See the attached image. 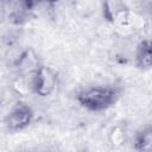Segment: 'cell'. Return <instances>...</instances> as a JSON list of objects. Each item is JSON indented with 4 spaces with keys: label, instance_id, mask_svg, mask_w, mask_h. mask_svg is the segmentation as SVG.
Here are the masks:
<instances>
[{
    "label": "cell",
    "instance_id": "cell-1",
    "mask_svg": "<svg viewBox=\"0 0 152 152\" xmlns=\"http://www.w3.org/2000/svg\"><path fill=\"white\" fill-rule=\"evenodd\" d=\"M116 91L110 86L93 84L77 93V101L89 110H103L115 101Z\"/></svg>",
    "mask_w": 152,
    "mask_h": 152
},
{
    "label": "cell",
    "instance_id": "cell-2",
    "mask_svg": "<svg viewBox=\"0 0 152 152\" xmlns=\"http://www.w3.org/2000/svg\"><path fill=\"white\" fill-rule=\"evenodd\" d=\"M58 77L57 72L46 65H42L34 76L33 90L39 97H48L52 95L57 88Z\"/></svg>",
    "mask_w": 152,
    "mask_h": 152
},
{
    "label": "cell",
    "instance_id": "cell-3",
    "mask_svg": "<svg viewBox=\"0 0 152 152\" xmlns=\"http://www.w3.org/2000/svg\"><path fill=\"white\" fill-rule=\"evenodd\" d=\"M32 109L24 103H17L12 108V110L7 113L5 120L10 131H20L27 127L32 122Z\"/></svg>",
    "mask_w": 152,
    "mask_h": 152
},
{
    "label": "cell",
    "instance_id": "cell-4",
    "mask_svg": "<svg viewBox=\"0 0 152 152\" xmlns=\"http://www.w3.org/2000/svg\"><path fill=\"white\" fill-rule=\"evenodd\" d=\"M14 66L17 69L18 75L30 76V75L36 74L42 65H40L39 57L36 53V51L32 49H28V50H25L21 58L18 61V63Z\"/></svg>",
    "mask_w": 152,
    "mask_h": 152
},
{
    "label": "cell",
    "instance_id": "cell-5",
    "mask_svg": "<svg viewBox=\"0 0 152 152\" xmlns=\"http://www.w3.org/2000/svg\"><path fill=\"white\" fill-rule=\"evenodd\" d=\"M135 64L140 69L152 68V40H141L135 51Z\"/></svg>",
    "mask_w": 152,
    "mask_h": 152
},
{
    "label": "cell",
    "instance_id": "cell-6",
    "mask_svg": "<svg viewBox=\"0 0 152 152\" xmlns=\"http://www.w3.org/2000/svg\"><path fill=\"white\" fill-rule=\"evenodd\" d=\"M134 148L138 152H152V126L144 127L137 133Z\"/></svg>",
    "mask_w": 152,
    "mask_h": 152
},
{
    "label": "cell",
    "instance_id": "cell-7",
    "mask_svg": "<svg viewBox=\"0 0 152 152\" xmlns=\"http://www.w3.org/2000/svg\"><path fill=\"white\" fill-rule=\"evenodd\" d=\"M108 144L114 148H121L128 140V133L126 128L121 125H115L110 128L108 133Z\"/></svg>",
    "mask_w": 152,
    "mask_h": 152
}]
</instances>
